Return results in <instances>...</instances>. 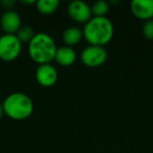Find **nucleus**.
<instances>
[{"label": "nucleus", "mask_w": 153, "mask_h": 153, "mask_svg": "<svg viewBox=\"0 0 153 153\" xmlns=\"http://www.w3.org/2000/svg\"><path fill=\"white\" fill-rule=\"evenodd\" d=\"M1 105L4 114L14 121H24L34 112V102L23 92H12Z\"/></svg>", "instance_id": "3"}, {"label": "nucleus", "mask_w": 153, "mask_h": 153, "mask_svg": "<svg viewBox=\"0 0 153 153\" xmlns=\"http://www.w3.org/2000/svg\"><path fill=\"white\" fill-rule=\"evenodd\" d=\"M22 43L16 35L4 34L0 36V60L4 62H13L20 56Z\"/></svg>", "instance_id": "4"}, {"label": "nucleus", "mask_w": 153, "mask_h": 153, "mask_svg": "<svg viewBox=\"0 0 153 153\" xmlns=\"http://www.w3.org/2000/svg\"><path fill=\"white\" fill-rule=\"evenodd\" d=\"M16 5L15 0H1V7H4L5 11H11Z\"/></svg>", "instance_id": "16"}, {"label": "nucleus", "mask_w": 153, "mask_h": 153, "mask_svg": "<svg viewBox=\"0 0 153 153\" xmlns=\"http://www.w3.org/2000/svg\"><path fill=\"white\" fill-rule=\"evenodd\" d=\"M37 1H35V0H21V3H23V4H36Z\"/></svg>", "instance_id": "17"}, {"label": "nucleus", "mask_w": 153, "mask_h": 153, "mask_svg": "<svg viewBox=\"0 0 153 153\" xmlns=\"http://www.w3.org/2000/svg\"><path fill=\"white\" fill-rule=\"evenodd\" d=\"M142 33L145 38H147L148 40H153V19L144 22Z\"/></svg>", "instance_id": "15"}, {"label": "nucleus", "mask_w": 153, "mask_h": 153, "mask_svg": "<svg viewBox=\"0 0 153 153\" xmlns=\"http://www.w3.org/2000/svg\"><path fill=\"white\" fill-rule=\"evenodd\" d=\"M0 26L1 30L7 35H16L19 28L22 26L21 17L19 13L15 10L5 11L0 18Z\"/></svg>", "instance_id": "8"}, {"label": "nucleus", "mask_w": 153, "mask_h": 153, "mask_svg": "<svg viewBox=\"0 0 153 153\" xmlns=\"http://www.w3.org/2000/svg\"><path fill=\"white\" fill-rule=\"evenodd\" d=\"M59 0H38L36 2L37 11L42 15H51L58 10Z\"/></svg>", "instance_id": "12"}, {"label": "nucleus", "mask_w": 153, "mask_h": 153, "mask_svg": "<svg viewBox=\"0 0 153 153\" xmlns=\"http://www.w3.org/2000/svg\"><path fill=\"white\" fill-rule=\"evenodd\" d=\"M67 13L70 19L76 23L85 24L92 18L90 5L82 0H74L68 3Z\"/></svg>", "instance_id": "6"}, {"label": "nucleus", "mask_w": 153, "mask_h": 153, "mask_svg": "<svg viewBox=\"0 0 153 153\" xmlns=\"http://www.w3.org/2000/svg\"><path fill=\"white\" fill-rule=\"evenodd\" d=\"M108 59V51L104 46L88 45L84 47L80 55V60L85 66L96 68L102 66Z\"/></svg>", "instance_id": "5"}, {"label": "nucleus", "mask_w": 153, "mask_h": 153, "mask_svg": "<svg viewBox=\"0 0 153 153\" xmlns=\"http://www.w3.org/2000/svg\"><path fill=\"white\" fill-rule=\"evenodd\" d=\"M83 38V30L78 26H69L65 28L62 34V40L64 42V45L70 47L78 45Z\"/></svg>", "instance_id": "11"}, {"label": "nucleus", "mask_w": 153, "mask_h": 153, "mask_svg": "<svg viewBox=\"0 0 153 153\" xmlns=\"http://www.w3.org/2000/svg\"><path fill=\"white\" fill-rule=\"evenodd\" d=\"M57 44L53 38L46 33H36L35 37L27 44L28 56L38 65L48 64L55 61Z\"/></svg>", "instance_id": "2"}, {"label": "nucleus", "mask_w": 153, "mask_h": 153, "mask_svg": "<svg viewBox=\"0 0 153 153\" xmlns=\"http://www.w3.org/2000/svg\"><path fill=\"white\" fill-rule=\"evenodd\" d=\"M92 17H106L107 13L110 9V4L105 0H98L92 3L91 7Z\"/></svg>", "instance_id": "13"}, {"label": "nucleus", "mask_w": 153, "mask_h": 153, "mask_svg": "<svg viewBox=\"0 0 153 153\" xmlns=\"http://www.w3.org/2000/svg\"><path fill=\"white\" fill-rule=\"evenodd\" d=\"M76 53L74 49V47L62 45V46L57 48L56 56H55V61L60 66L67 67V66L72 65L76 62Z\"/></svg>", "instance_id": "10"}, {"label": "nucleus", "mask_w": 153, "mask_h": 153, "mask_svg": "<svg viewBox=\"0 0 153 153\" xmlns=\"http://www.w3.org/2000/svg\"><path fill=\"white\" fill-rule=\"evenodd\" d=\"M35 78L38 84L42 87H51L58 81V70L51 63L38 65L35 71Z\"/></svg>", "instance_id": "7"}, {"label": "nucleus", "mask_w": 153, "mask_h": 153, "mask_svg": "<svg viewBox=\"0 0 153 153\" xmlns=\"http://www.w3.org/2000/svg\"><path fill=\"white\" fill-rule=\"evenodd\" d=\"M132 15L143 21L153 19V0H133L130 3Z\"/></svg>", "instance_id": "9"}, {"label": "nucleus", "mask_w": 153, "mask_h": 153, "mask_svg": "<svg viewBox=\"0 0 153 153\" xmlns=\"http://www.w3.org/2000/svg\"><path fill=\"white\" fill-rule=\"evenodd\" d=\"M0 7H1V1H0Z\"/></svg>", "instance_id": "19"}, {"label": "nucleus", "mask_w": 153, "mask_h": 153, "mask_svg": "<svg viewBox=\"0 0 153 153\" xmlns=\"http://www.w3.org/2000/svg\"><path fill=\"white\" fill-rule=\"evenodd\" d=\"M3 115H4V111H3L2 105L0 104V121H1V119L3 117Z\"/></svg>", "instance_id": "18"}, {"label": "nucleus", "mask_w": 153, "mask_h": 153, "mask_svg": "<svg viewBox=\"0 0 153 153\" xmlns=\"http://www.w3.org/2000/svg\"><path fill=\"white\" fill-rule=\"evenodd\" d=\"M35 35H36V33H35L34 28L30 25H22L17 32L16 36H17V38L19 39L22 44H24V43L28 44L32 41V39L35 37Z\"/></svg>", "instance_id": "14"}, {"label": "nucleus", "mask_w": 153, "mask_h": 153, "mask_svg": "<svg viewBox=\"0 0 153 153\" xmlns=\"http://www.w3.org/2000/svg\"><path fill=\"white\" fill-rule=\"evenodd\" d=\"M83 37L88 45H107L113 38L114 27L111 20L107 17H92L84 24Z\"/></svg>", "instance_id": "1"}]
</instances>
